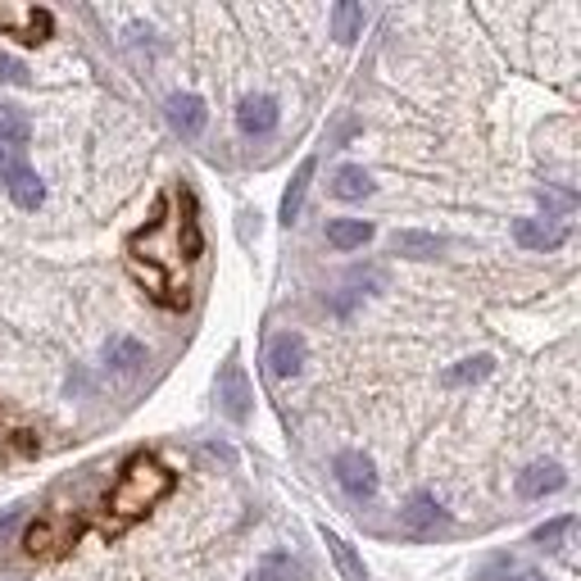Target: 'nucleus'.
<instances>
[{
    "instance_id": "f257e3e1",
    "label": "nucleus",
    "mask_w": 581,
    "mask_h": 581,
    "mask_svg": "<svg viewBox=\"0 0 581 581\" xmlns=\"http://www.w3.org/2000/svg\"><path fill=\"white\" fill-rule=\"evenodd\" d=\"M169 491H173V473L160 464V458L132 454L124 464V473H118V481L109 486V500H105L109 523H105V532H124L128 523H137L146 509H155Z\"/></svg>"
},
{
    "instance_id": "f03ea898",
    "label": "nucleus",
    "mask_w": 581,
    "mask_h": 581,
    "mask_svg": "<svg viewBox=\"0 0 581 581\" xmlns=\"http://www.w3.org/2000/svg\"><path fill=\"white\" fill-rule=\"evenodd\" d=\"M0 182H5V191L14 196V205L27 209V213H33V209L46 200L42 177H37L33 169H27V164L14 155V150H5V146H0Z\"/></svg>"
},
{
    "instance_id": "7ed1b4c3",
    "label": "nucleus",
    "mask_w": 581,
    "mask_h": 581,
    "mask_svg": "<svg viewBox=\"0 0 581 581\" xmlns=\"http://www.w3.org/2000/svg\"><path fill=\"white\" fill-rule=\"evenodd\" d=\"M336 481H341V491L350 500H373L377 496V468H373V458L359 454V450L336 454Z\"/></svg>"
},
{
    "instance_id": "20e7f679",
    "label": "nucleus",
    "mask_w": 581,
    "mask_h": 581,
    "mask_svg": "<svg viewBox=\"0 0 581 581\" xmlns=\"http://www.w3.org/2000/svg\"><path fill=\"white\" fill-rule=\"evenodd\" d=\"M445 527V509L437 504V496H427V491H414L409 504L400 509V532L409 541H427V536H437Z\"/></svg>"
},
{
    "instance_id": "39448f33",
    "label": "nucleus",
    "mask_w": 581,
    "mask_h": 581,
    "mask_svg": "<svg viewBox=\"0 0 581 581\" xmlns=\"http://www.w3.org/2000/svg\"><path fill=\"white\" fill-rule=\"evenodd\" d=\"M304 359H310V346H304L300 332H278L268 341V373L272 377H295L304 369Z\"/></svg>"
},
{
    "instance_id": "423d86ee",
    "label": "nucleus",
    "mask_w": 581,
    "mask_h": 581,
    "mask_svg": "<svg viewBox=\"0 0 581 581\" xmlns=\"http://www.w3.org/2000/svg\"><path fill=\"white\" fill-rule=\"evenodd\" d=\"M219 400H223V414H228L232 422H246V418H251V382H246V369H241L236 359L223 363Z\"/></svg>"
},
{
    "instance_id": "0eeeda50",
    "label": "nucleus",
    "mask_w": 581,
    "mask_h": 581,
    "mask_svg": "<svg viewBox=\"0 0 581 581\" xmlns=\"http://www.w3.org/2000/svg\"><path fill=\"white\" fill-rule=\"evenodd\" d=\"M513 236H518V246H523V251H555V246H563L568 228L555 223V219H518Z\"/></svg>"
},
{
    "instance_id": "6e6552de",
    "label": "nucleus",
    "mask_w": 581,
    "mask_h": 581,
    "mask_svg": "<svg viewBox=\"0 0 581 581\" xmlns=\"http://www.w3.org/2000/svg\"><path fill=\"white\" fill-rule=\"evenodd\" d=\"M236 128L246 137H268L272 128H278V101L272 96H246L236 109Z\"/></svg>"
},
{
    "instance_id": "1a4fd4ad",
    "label": "nucleus",
    "mask_w": 581,
    "mask_h": 581,
    "mask_svg": "<svg viewBox=\"0 0 581 581\" xmlns=\"http://www.w3.org/2000/svg\"><path fill=\"white\" fill-rule=\"evenodd\" d=\"M563 468L559 464H532V468H523L518 473V496L523 500H545V496H555V491H563Z\"/></svg>"
},
{
    "instance_id": "9d476101",
    "label": "nucleus",
    "mask_w": 581,
    "mask_h": 581,
    "mask_svg": "<svg viewBox=\"0 0 581 581\" xmlns=\"http://www.w3.org/2000/svg\"><path fill=\"white\" fill-rule=\"evenodd\" d=\"M0 27H10L14 37H23L27 46H37V42L50 37L55 19H50L46 10H0Z\"/></svg>"
},
{
    "instance_id": "9b49d317",
    "label": "nucleus",
    "mask_w": 581,
    "mask_h": 581,
    "mask_svg": "<svg viewBox=\"0 0 581 581\" xmlns=\"http://www.w3.org/2000/svg\"><path fill=\"white\" fill-rule=\"evenodd\" d=\"M205 118H209V109H205L200 96H173L169 101V124H173V132H182L187 141H196L205 132Z\"/></svg>"
},
{
    "instance_id": "f8f14e48",
    "label": "nucleus",
    "mask_w": 581,
    "mask_h": 581,
    "mask_svg": "<svg viewBox=\"0 0 581 581\" xmlns=\"http://www.w3.org/2000/svg\"><path fill=\"white\" fill-rule=\"evenodd\" d=\"M73 536H69V523L65 518H42V523L27 527L23 545H27V555H55V549H65Z\"/></svg>"
},
{
    "instance_id": "ddd939ff",
    "label": "nucleus",
    "mask_w": 581,
    "mask_h": 581,
    "mask_svg": "<svg viewBox=\"0 0 581 581\" xmlns=\"http://www.w3.org/2000/svg\"><path fill=\"white\" fill-rule=\"evenodd\" d=\"M314 160H300V169H295V177L287 182V191H282V223L291 228L295 219H300V209H304V196H310V182H314Z\"/></svg>"
},
{
    "instance_id": "4468645a",
    "label": "nucleus",
    "mask_w": 581,
    "mask_h": 581,
    "mask_svg": "<svg viewBox=\"0 0 581 581\" xmlns=\"http://www.w3.org/2000/svg\"><path fill=\"white\" fill-rule=\"evenodd\" d=\"M369 241H373V223H363V219L327 223V246H336V251H359V246H369Z\"/></svg>"
},
{
    "instance_id": "2eb2a0df",
    "label": "nucleus",
    "mask_w": 581,
    "mask_h": 581,
    "mask_svg": "<svg viewBox=\"0 0 581 581\" xmlns=\"http://www.w3.org/2000/svg\"><path fill=\"white\" fill-rule=\"evenodd\" d=\"M391 251H395V255H409V259H432V255L441 251V236L418 232V228H405V232L391 236Z\"/></svg>"
},
{
    "instance_id": "dca6fc26",
    "label": "nucleus",
    "mask_w": 581,
    "mask_h": 581,
    "mask_svg": "<svg viewBox=\"0 0 581 581\" xmlns=\"http://www.w3.org/2000/svg\"><path fill=\"white\" fill-rule=\"evenodd\" d=\"M369 191H373V177L363 173L359 164L336 169V177H332V196H336V200H363Z\"/></svg>"
},
{
    "instance_id": "f3484780",
    "label": "nucleus",
    "mask_w": 581,
    "mask_h": 581,
    "mask_svg": "<svg viewBox=\"0 0 581 581\" xmlns=\"http://www.w3.org/2000/svg\"><path fill=\"white\" fill-rule=\"evenodd\" d=\"M323 541H327V549H332V559H336V568H341V577L346 581H369V572H363V559L355 555V549L336 536V532H327L323 527Z\"/></svg>"
},
{
    "instance_id": "a211bd4d",
    "label": "nucleus",
    "mask_w": 581,
    "mask_h": 581,
    "mask_svg": "<svg viewBox=\"0 0 581 581\" xmlns=\"http://www.w3.org/2000/svg\"><path fill=\"white\" fill-rule=\"evenodd\" d=\"M27 137H33V124L23 118V109L0 105V146L14 150V146H27Z\"/></svg>"
},
{
    "instance_id": "6ab92c4d",
    "label": "nucleus",
    "mask_w": 581,
    "mask_h": 581,
    "mask_svg": "<svg viewBox=\"0 0 581 581\" xmlns=\"http://www.w3.org/2000/svg\"><path fill=\"white\" fill-rule=\"evenodd\" d=\"M141 363H146V346L132 341V336H118V341L109 346V369L114 373H137Z\"/></svg>"
},
{
    "instance_id": "aec40b11",
    "label": "nucleus",
    "mask_w": 581,
    "mask_h": 581,
    "mask_svg": "<svg viewBox=\"0 0 581 581\" xmlns=\"http://www.w3.org/2000/svg\"><path fill=\"white\" fill-rule=\"evenodd\" d=\"M491 355H473V359H458L454 369H445V386H473V382H481L486 373H491Z\"/></svg>"
},
{
    "instance_id": "412c9836",
    "label": "nucleus",
    "mask_w": 581,
    "mask_h": 581,
    "mask_svg": "<svg viewBox=\"0 0 581 581\" xmlns=\"http://www.w3.org/2000/svg\"><path fill=\"white\" fill-rule=\"evenodd\" d=\"M246 581H300V563L291 555H268L255 563V572Z\"/></svg>"
},
{
    "instance_id": "4be33fe9",
    "label": "nucleus",
    "mask_w": 581,
    "mask_h": 581,
    "mask_svg": "<svg viewBox=\"0 0 581 581\" xmlns=\"http://www.w3.org/2000/svg\"><path fill=\"white\" fill-rule=\"evenodd\" d=\"M363 27V10L350 5V0H341V5H332V37L336 42H355Z\"/></svg>"
},
{
    "instance_id": "5701e85b",
    "label": "nucleus",
    "mask_w": 581,
    "mask_h": 581,
    "mask_svg": "<svg viewBox=\"0 0 581 581\" xmlns=\"http://www.w3.org/2000/svg\"><path fill=\"white\" fill-rule=\"evenodd\" d=\"M568 527H572V518H555V523H545V527H536V536H532V541H536L541 549H555V545L563 541V532H568Z\"/></svg>"
},
{
    "instance_id": "b1692460",
    "label": "nucleus",
    "mask_w": 581,
    "mask_h": 581,
    "mask_svg": "<svg viewBox=\"0 0 581 581\" xmlns=\"http://www.w3.org/2000/svg\"><path fill=\"white\" fill-rule=\"evenodd\" d=\"M0 82H10V86H27V69L19 65V59H10L5 50H0Z\"/></svg>"
},
{
    "instance_id": "393cba45",
    "label": "nucleus",
    "mask_w": 581,
    "mask_h": 581,
    "mask_svg": "<svg viewBox=\"0 0 581 581\" xmlns=\"http://www.w3.org/2000/svg\"><path fill=\"white\" fill-rule=\"evenodd\" d=\"M509 581H545V577H541V572H536V568H518V572H513V577H509Z\"/></svg>"
}]
</instances>
